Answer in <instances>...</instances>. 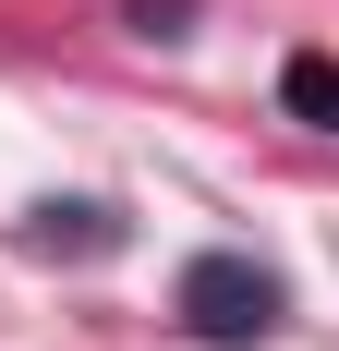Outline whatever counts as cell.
Wrapping results in <instances>:
<instances>
[{
  "instance_id": "cell-1",
  "label": "cell",
  "mask_w": 339,
  "mask_h": 351,
  "mask_svg": "<svg viewBox=\"0 0 339 351\" xmlns=\"http://www.w3.org/2000/svg\"><path fill=\"white\" fill-rule=\"evenodd\" d=\"M182 327L218 339V351H255L279 327V279L255 254H194V267H182Z\"/></svg>"
},
{
  "instance_id": "cell-2",
  "label": "cell",
  "mask_w": 339,
  "mask_h": 351,
  "mask_svg": "<svg viewBox=\"0 0 339 351\" xmlns=\"http://www.w3.org/2000/svg\"><path fill=\"white\" fill-rule=\"evenodd\" d=\"M279 109L315 121V134H339V61L327 49H291V61H279Z\"/></svg>"
}]
</instances>
